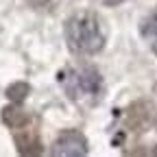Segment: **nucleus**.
Segmentation results:
<instances>
[{
    "instance_id": "nucleus-1",
    "label": "nucleus",
    "mask_w": 157,
    "mask_h": 157,
    "mask_svg": "<svg viewBox=\"0 0 157 157\" xmlns=\"http://www.w3.org/2000/svg\"><path fill=\"white\" fill-rule=\"evenodd\" d=\"M107 39L103 20L94 11H78L66 22V42L76 55H96L101 52Z\"/></svg>"
},
{
    "instance_id": "nucleus-2",
    "label": "nucleus",
    "mask_w": 157,
    "mask_h": 157,
    "mask_svg": "<svg viewBox=\"0 0 157 157\" xmlns=\"http://www.w3.org/2000/svg\"><path fill=\"white\" fill-rule=\"evenodd\" d=\"M59 83L81 105H94L103 96V78L94 68H66L59 72Z\"/></svg>"
},
{
    "instance_id": "nucleus-3",
    "label": "nucleus",
    "mask_w": 157,
    "mask_h": 157,
    "mask_svg": "<svg viewBox=\"0 0 157 157\" xmlns=\"http://www.w3.org/2000/svg\"><path fill=\"white\" fill-rule=\"evenodd\" d=\"M50 153L57 157H83L87 155V140L81 131L68 129L55 140Z\"/></svg>"
},
{
    "instance_id": "nucleus-4",
    "label": "nucleus",
    "mask_w": 157,
    "mask_h": 157,
    "mask_svg": "<svg viewBox=\"0 0 157 157\" xmlns=\"http://www.w3.org/2000/svg\"><path fill=\"white\" fill-rule=\"evenodd\" d=\"M140 31H142V37H144V42L148 44V48L157 55V9H153L144 17Z\"/></svg>"
},
{
    "instance_id": "nucleus-5",
    "label": "nucleus",
    "mask_w": 157,
    "mask_h": 157,
    "mask_svg": "<svg viewBox=\"0 0 157 157\" xmlns=\"http://www.w3.org/2000/svg\"><path fill=\"white\" fill-rule=\"evenodd\" d=\"M2 120L11 127V129H22L26 122H29V116L22 107L17 105H11V107H5L2 109Z\"/></svg>"
},
{
    "instance_id": "nucleus-6",
    "label": "nucleus",
    "mask_w": 157,
    "mask_h": 157,
    "mask_svg": "<svg viewBox=\"0 0 157 157\" xmlns=\"http://www.w3.org/2000/svg\"><path fill=\"white\" fill-rule=\"evenodd\" d=\"M29 92H31L29 83H22V81L7 87V96H9V101H13V103H22L24 98L29 96Z\"/></svg>"
},
{
    "instance_id": "nucleus-7",
    "label": "nucleus",
    "mask_w": 157,
    "mask_h": 157,
    "mask_svg": "<svg viewBox=\"0 0 157 157\" xmlns=\"http://www.w3.org/2000/svg\"><path fill=\"white\" fill-rule=\"evenodd\" d=\"M15 142H17V148L20 153H39V142H37V137L33 135H15Z\"/></svg>"
},
{
    "instance_id": "nucleus-8",
    "label": "nucleus",
    "mask_w": 157,
    "mask_h": 157,
    "mask_svg": "<svg viewBox=\"0 0 157 157\" xmlns=\"http://www.w3.org/2000/svg\"><path fill=\"white\" fill-rule=\"evenodd\" d=\"M26 2H29L31 7H46L50 0H26Z\"/></svg>"
},
{
    "instance_id": "nucleus-9",
    "label": "nucleus",
    "mask_w": 157,
    "mask_h": 157,
    "mask_svg": "<svg viewBox=\"0 0 157 157\" xmlns=\"http://www.w3.org/2000/svg\"><path fill=\"white\" fill-rule=\"evenodd\" d=\"M103 5H107V7H113V5H118V2H122V0H101Z\"/></svg>"
},
{
    "instance_id": "nucleus-10",
    "label": "nucleus",
    "mask_w": 157,
    "mask_h": 157,
    "mask_svg": "<svg viewBox=\"0 0 157 157\" xmlns=\"http://www.w3.org/2000/svg\"><path fill=\"white\" fill-rule=\"evenodd\" d=\"M155 155H157V148H155Z\"/></svg>"
}]
</instances>
